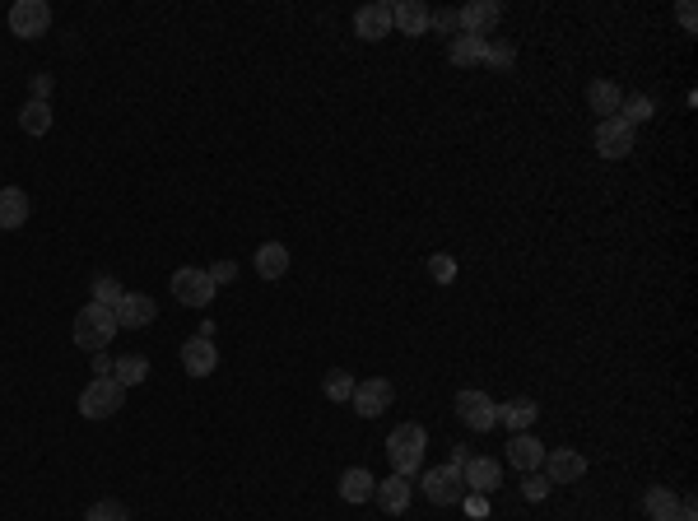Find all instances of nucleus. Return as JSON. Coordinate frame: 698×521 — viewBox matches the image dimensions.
<instances>
[{
	"instance_id": "bb28decb",
	"label": "nucleus",
	"mask_w": 698,
	"mask_h": 521,
	"mask_svg": "<svg viewBox=\"0 0 698 521\" xmlns=\"http://www.w3.org/2000/svg\"><path fill=\"white\" fill-rule=\"evenodd\" d=\"M19 126H24L28 135H47V131H52V107L28 98V103L19 107Z\"/></svg>"
},
{
	"instance_id": "f03ea898",
	"label": "nucleus",
	"mask_w": 698,
	"mask_h": 521,
	"mask_svg": "<svg viewBox=\"0 0 698 521\" xmlns=\"http://www.w3.org/2000/svg\"><path fill=\"white\" fill-rule=\"evenodd\" d=\"M117 331H121V326H117V312L103 308V303H84V308L75 312V345L89 349V354L108 349Z\"/></svg>"
},
{
	"instance_id": "2eb2a0df",
	"label": "nucleus",
	"mask_w": 698,
	"mask_h": 521,
	"mask_svg": "<svg viewBox=\"0 0 698 521\" xmlns=\"http://www.w3.org/2000/svg\"><path fill=\"white\" fill-rule=\"evenodd\" d=\"M112 312H117V326H126V331H140V326H149V321L159 317V303H154L149 294H126Z\"/></svg>"
},
{
	"instance_id": "6e6552de",
	"label": "nucleus",
	"mask_w": 698,
	"mask_h": 521,
	"mask_svg": "<svg viewBox=\"0 0 698 521\" xmlns=\"http://www.w3.org/2000/svg\"><path fill=\"white\" fill-rule=\"evenodd\" d=\"M424 498H429V503H438V508H452V503H461V498H466V480H461V470L457 466L424 470Z\"/></svg>"
},
{
	"instance_id": "b1692460",
	"label": "nucleus",
	"mask_w": 698,
	"mask_h": 521,
	"mask_svg": "<svg viewBox=\"0 0 698 521\" xmlns=\"http://www.w3.org/2000/svg\"><path fill=\"white\" fill-rule=\"evenodd\" d=\"M643 508H647L652 521H675V512H680V494L666 489V484H657V489H647L643 494Z\"/></svg>"
},
{
	"instance_id": "ea45409f",
	"label": "nucleus",
	"mask_w": 698,
	"mask_h": 521,
	"mask_svg": "<svg viewBox=\"0 0 698 521\" xmlns=\"http://www.w3.org/2000/svg\"><path fill=\"white\" fill-rule=\"evenodd\" d=\"M470 456H475V452H470L466 442H461V447H452V461H447V466H457V470H466V466H470Z\"/></svg>"
},
{
	"instance_id": "dca6fc26",
	"label": "nucleus",
	"mask_w": 698,
	"mask_h": 521,
	"mask_svg": "<svg viewBox=\"0 0 698 521\" xmlns=\"http://www.w3.org/2000/svg\"><path fill=\"white\" fill-rule=\"evenodd\" d=\"M391 28H401L405 38L429 33V5H424V0H396V5H391Z\"/></svg>"
},
{
	"instance_id": "58836bf2",
	"label": "nucleus",
	"mask_w": 698,
	"mask_h": 521,
	"mask_svg": "<svg viewBox=\"0 0 698 521\" xmlns=\"http://www.w3.org/2000/svg\"><path fill=\"white\" fill-rule=\"evenodd\" d=\"M466 512H470V517H484V512H489V494H470L466 498Z\"/></svg>"
},
{
	"instance_id": "a211bd4d",
	"label": "nucleus",
	"mask_w": 698,
	"mask_h": 521,
	"mask_svg": "<svg viewBox=\"0 0 698 521\" xmlns=\"http://www.w3.org/2000/svg\"><path fill=\"white\" fill-rule=\"evenodd\" d=\"M28 224V191L24 187H0V228L14 233V228Z\"/></svg>"
},
{
	"instance_id": "9d476101",
	"label": "nucleus",
	"mask_w": 698,
	"mask_h": 521,
	"mask_svg": "<svg viewBox=\"0 0 698 521\" xmlns=\"http://www.w3.org/2000/svg\"><path fill=\"white\" fill-rule=\"evenodd\" d=\"M498 19H503V5H498V0H470V5L457 10V24L466 38H484Z\"/></svg>"
},
{
	"instance_id": "4468645a",
	"label": "nucleus",
	"mask_w": 698,
	"mask_h": 521,
	"mask_svg": "<svg viewBox=\"0 0 698 521\" xmlns=\"http://www.w3.org/2000/svg\"><path fill=\"white\" fill-rule=\"evenodd\" d=\"M354 33H359L363 42H382L391 33V5L387 0H373V5H363L359 14H354Z\"/></svg>"
},
{
	"instance_id": "e433bc0d",
	"label": "nucleus",
	"mask_w": 698,
	"mask_h": 521,
	"mask_svg": "<svg viewBox=\"0 0 698 521\" xmlns=\"http://www.w3.org/2000/svg\"><path fill=\"white\" fill-rule=\"evenodd\" d=\"M28 94H33V103H47V94H52V75H33V80H28Z\"/></svg>"
},
{
	"instance_id": "423d86ee",
	"label": "nucleus",
	"mask_w": 698,
	"mask_h": 521,
	"mask_svg": "<svg viewBox=\"0 0 698 521\" xmlns=\"http://www.w3.org/2000/svg\"><path fill=\"white\" fill-rule=\"evenodd\" d=\"M173 298L182 308H210V298H215V280L196 266H182L173 270Z\"/></svg>"
},
{
	"instance_id": "5701e85b",
	"label": "nucleus",
	"mask_w": 698,
	"mask_h": 521,
	"mask_svg": "<svg viewBox=\"0 0 698 521\" xmlns=\"http://www.w3.org/2000/svg\"><path fill=\"white\" fill-rule=\"evenodd\" d=\"M540 419V405L536 401H526V396H517V401L508 405H498V424H508L512 433H526V428Z\"/></svg>"
},
{
	"instance_id": "6ab92c4d",
	"label": "nucleus",
	"mask_w": 698,
	"mask_h": 521,
	"mask_svg": "<svg viewBox=\"0 0 698 521\" xmlns=\"http://www.w3.org/2000/svg\"><path fill=\"white\" fill-rule=\"evenodd\" d=\"M508 461H512L517 470H526V475H531V470L545 466V447H540V442L531 438V433H512V442H508Z\"/></svg>"
},
{
	"instance_id": "0eeeda50",
	"label": "nucleus",
	"mask_w": 698,
	"mask_h": 521,
	"mask_svg": "<svg viewBox=\"0 0 698 521\" xmlns=\"http://www.w3.org/2000/svg\"><path fill=\"white\" fill-rule=\"evenodd\" d=\"M47 28H52V5H47V0H14L10 5L14 38H42Z\"/></svg>"
},
{
	"instance_id": "f3484780",
	"label": "nucleus",
	"mask_w": 698,
	"mask_h": 521,
	"mask_svg": "<svg viewBox=\"0 0 698 521\" xmlns=\"http://www.w3.org/2000/svg\"><path fill=\"white\" fill-rule=\"evenodd\" d=\"M373 498H377V508L382 512L401 517V512L410 508V480H405V475H387V480H377Z\"/></svg>"
},
{
	"instance_id": "f8f14e48",
	"label": "nucleus",
	"mask_w": 698,
	"mask_h": 521,
	"mask_svg": "<svg viewBox=\"0 0 698 521\" xmlns=\"http://www.w3.org/2000/svg\"><path fill=\"white\" fill-rule=\"evenodd\" d=\"M182 368H187L191 377H210L219 368V349L210 335H191L187 345H182Z\"/></svg>"
},
{
	"instance_id": "ddd939ff",
	"label": "nucleus",
	"mask_w": 698,
	"mask_h": 521,
	"mask_svg": "<svg viewBox=\"0 0 698 521\" xmlns=\"http://www.w3.org/2000/svg\"><path fill=\"white\" fill-rule=\"evenodd\" d=\"M461 480H466V494H494L498 484H503V466H498L494 456H470Z\"/></svg>"
},
{
	"instance_id": "2f4dec72",
	"label": "nucleus",
	"mask_w": 698,
	"mask_h": 521,
	"mask_svg": "<svg viewBox=\"0 0 698 521\" xmlns=\"http://www.w3.org/2000/svg\"><path fill=\"white\" fill-rule=\"evenodd\" d=\"M429 275H433L438 284H452V280H457V261H452L447 252H433V256H429Z\"/></svg>"
},
{
	"instance_id": "20e7f679",
	"label": "nucleus",
	"mask_w": 698,
	"mask_h": 521,
	"mask_svg": "<svg viewBox=\"0 0 698 521\" xmlns=\"http://www.w3.org/2000/svg\"><path fill=\"white\" fill-rule=\"evenodd\" d=\"M457 419H461L466 428H475V433H489V428L498 424L494 396H489V391H475V387L457 391Z\"/></svg>"
},
{
	"instance_id": "393cba45",
	"label": "nucleus",
	"mask_w": 698,
	"mask_h": 521,
	"mask_svg": "<svg viewBox=\"0 0 698 521\" xmlns=\"http://www.w3.org/2000/svg\"><path fill=\"white\" fill-rule=\"evenodd\" d=\"M112 377H117L121 387H140L149 377V359L145 354H121V359L112 363Z\"/></svg>"
},
{
	"instance_id": "7ed1b4c3",
	"label": "nucleus",
	"mask_w": 698,
	"mask_h": 521,
	"mask_svg": "<svg viewBox=\"0 0 698 521\" xmlns=\"http://www.w3.org/2000/svg\"><path fill=\"white\" fill-rule=\"evenodd\" d=\"M126 405V387L117 377H94L89 387L80 391V415L84 419H112Z\"/></svg>"
},
{
	"instance_id": "c9c22d12",
	"label": "nucleus",
	"mask_w": 698,
	"mask_h": 521,
	"mask_svg": "<svg viewBox=\"0 0 698 521\" xmlns=\"http://www.w3.org/2000/svg\"><path fill=\"white\" fill-rule=\"evenodd\" d=\"M205 275H210V280H215V289H219V284H229L233 275H238V266H233V261H215V266L205 270Z\"/></svg>"
},
{
	"instance_id": "a19ab883",
	"label": "nucleus",
	"mask_w": 698,
	"mask_h": 521,
	"mask_svg": "<svg viewBox=\"0 0 698 521\" xmlns=\"http://www.w3.org/2000/svg\"><path fill=\"white\" fill-rule=\"evenodd\" d=\"M94 373H98V377H112V359H108V349H98V354H94Z\"/></svg>"
},
{
	"instance_id": "4be33fe9",
	"label": "nucleus",
	"mask_w": 698,
	"mask_h": 521,
	"mask_svg": "<svg viewBox=\"0 0 698 521\" xmlns=\"http://www.w3.org/2000/svg\"><path fill=\"white\" fill-rule=\"evenodd\" d=\"M587 103H591V112H596V121H605V117H619V103H624V89L619 84H610V80H596L587 89Z\"/></svg>"
},
{
	"instance_id": "412c9836",
	"label": "nucleus",
	"mask_w": 698,
	"mask_h": 521,
	"mask_svg": "<svg viewBox=\"0 0 698 521\" xmlns=\"http://www.w3.org/2000/svg\"><path fill=\"white\" fill-rule=\"evenodd\" d=\"M340 498L345 503H368L373 498V489H377V480H373V470H363V466H349L345 475H340Z\"/></svg>"
},
{
	"instance_id": "473e14b6",
	"label": "nucleus",
	"mask_w": 698,
	"mask_h": 521,
	"mask_svg": "<svg viewBox=\"0 0 698 521\" xmlns=\"http://www.w3.org/2000/svg\"><path fill=\"white\" fill-rule=\"evenodd\" d=\"M512 61H517V52H512L508 42H489V47H484V66H498V70H508Z\"/></svg>"
},
{
	"instance_id": "a878e982",
	"label": "nucleus",
	"mask_w": 698,
	"mask_h": 521,
	"mask_svg": "<svg viewBox=\"0 0 698 521\" xmlns=\"http://www.w3.org/2000/svg\"><path fill=\"white\" fill-rule=\"evenodd\" d=\"M484 47H489V38H466L461 33L447 56H452V66H484Z\"/></svg>"
},
{
	"instance_id": "4c0bfd02",
	"label": "nucleus",
	"mask_w": 698,
	"mask_h": 521,
	"mask_svg": "<svg viewBox=\"0 0 698 521\" xmlns=\"http://www.w3.org/2000/svg\"><path fill=\"white\" fill-rule=\"evenodd\" d=\"M675 19H680V28H685V33H694V28H698V14H694V5H689V0H680V5H675Z\"/></svg>"
},
{
	"instance_id": "7c9ffc66",
	"label": "nucleus",
	"mask_w": 698,
	"mask_h": 521,
	"mask_svg": "<svg viewBox=\"0 0 698 521\" xmlns=\"http://www.w3.org/2000/svg\"><path fill=\"white\" fill-rule=\"evenodd\" d=\"M121 298H126V289H121L112 275H98V280H94V303H103V308H117Z\"/></svg>"
},
{
	"instance_id": "cd10ccee",
	"label": "nucleus",
	"mask_w": 698,
	"mask_h": 521,
	"mask_svg": "<svg viewBox=\"0 0 698 521\" xmlns=\"http://www.w3.org/2000/svg\"><path fill=\"white\" fill-rule=\"evenodd\" d=\"M322 391H326V401H349V396H354V377L331 368V373L322 377Z\"/></svg>"
},
{
	"instance_id": "c85d7f7f",
	"label": "nucleus",
	"mask_w": 698,
	"mask_h": 521,
	"mask_svg": "<svg viewBox=\"0 0 698 521\" xmlns=\"http://www.w3.org/2000/svg\"><path fill=\"white\" fill-rule=\"evenodd\" d=\"M647 117H652V98H647V94H633V98H624V103H619V121L638 126V121H647Z\"/></svg>"
},
{
	"instance_id": "f704fd0d",
	"label": "nucleus",
	"mask_w": 698,
	"mask_h": 521,
	"mask_svg": "<svg viewBox=\"0 0 698 521\" xmlns=\"http://www.w3.org/2000/svg\"><path fill=\"white\" fill-rule=\"evenodd\" d=\"M429 28H438V33H461L457 10H429Z\"/></svg>"
},
{
	"instance_id": "9b49d317",
	"label": "nucleus",
	"mask_w": 698,
	"mask_h": 521,
	"mask_svg": "<svg viewBox=\"0 0 698 521\" xmlns=\"http://www.w3.org/2000/svg\"><path fill=\"white\" fill-rule=\"evenodd\" d=\"M587 475V456L573 452V447H559V452H545V480L550 484H578Z\"/></svg>"
},
{
	"instance_id": "aec40b11",
	"label": "nucleus",
	"mask_w": 698,
	"mask_h": 521,
	"mask_svg": "<svg viewBox=\"0 0 698 521\" xmlns=\"http://www.w3.org/2000/svg\"><path fill=\"white\" fill-rule=\"evenodd\" d=\"M256 275H261V280H280L284 270H289V247H284V242H261V247H256Z\"/></svg>"
},
{
	"instance_id": "f257e3e1",
	"label": "nucleus",
	"mask_w": 698,
	"mask_h": 521,
	"mask_svg": "<svg viewBox=\"0 0 698 521\" xmlns=\"http://www.w3.org/2000/svg\"><path fill=\"white\" fill-rule=\"evenodd\" d=\"M424 452H429V433L419 424H396L387 438V461H391V475H405L415 480L419 466H424Z\"/></svg>"
},
{
	"instance_id": "1a4fd4ad",
	"label": "nucleus",
	"mask_w": 698,
	"mask_h": 521,
	"mask_svg": "<svg viewBox=\"0 0 698 521\" xmlns=\"http://www.w3.org/2000/svg\"><path fill=\"white\" fill-rule=\"evenodd\" d=\"M596 154L601 159H629L633 154V126L619 117L596 121Z\"/></svg>"
},
{
	"instance_id": "c756f323",
	"label": "nucleus",
	"mask_w": 698,
	"mask_h": 521,
	"mask_svg": "<svg viewBox=\"0 0 698 521\" xmlns=\"http://www.w3.org/2000/svg\"><path fill=\"white\" fill-rule=\"evenodd\" d=\"M84 521H131V512L117 498H103V503H94V508L84 512Z\"/></svg>"
},
{
	"instance_id": "72a5a7b5",
	"label": "nucleus",
	"mask_w": 698,
	"mask_h": 521,
	"mask_svg": "<svg viewBox=\"0 0 698 521\" xmlns=\"http://www.w3.org/2000/svg\"><path fill=\"white\" fill-rule=\"evenodd\" d=\"M522 494L531 498V503H545V498H550V480H545L540 470H531V475L522 480Z\"/></svg>"
},
{
	"instance_id": "39448f33",
	"label": "nucleus",
	"mask_w": 698,
	"mask_h": 521,
	"mask_svg": "<svg viewBox=\"0 0 698 521\" xmlns=\"http://www.w3.org/2000/svg\"><path fill=\"white\" fill-rule=\"evenodd\" d=\"M391 401H396V387H391L387 377H368V382H354V396H349L354 415H363V419L387 415Z\"/></svg>"
},
{
	"instance_id": "79ce46f5",
	"label": "nucleus",
	"mask_w": 698,
	"mask_h": 521,
	"mask_svg": "<svg viewBox=\"0 0 698 521\" xmlns=\"http://www.w3.org/2000/svg\"><path fill=\"white\" fill-rule=\"evenodd\" d=\"M675 521H698V508H694V498H680V512H675Z\"/></svg>"
}]
</instances>
